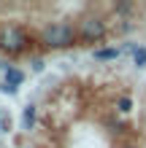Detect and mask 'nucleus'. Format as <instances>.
I'll return each instance as SVG.
<instances>
[{
    "label": "nucleus",
    "instance_id": "obj_10",
    "mask_svg": "<svg viewBox=\"0 0 146 148\" xmlns=\"http://www.w3.org/2000/svg\"><path fill=\"white\" fill-rule=\"evenodd\" d=\"M33 70H35V73L44 70V59H33Z\"/></svg>",
    "mask_w": 146,
    "mask_h": 148
},
{
    "label": "nucleus",
    "instance_id": "obj_7",
    "mask_svg": "<svg viewBox=\"0 0 146 148\" xmlns=\"http://www.w3.org/2000/svg\"><path fill=\"white\" fill-rule=\"evenodd\" d=\"M133 62H135V67H146V49H143V46H138V49H135Z\"/></svg>",
    "mask_w": 146,
    "mask_h": 148
},
{
    "label": "nucleus",
    "instance_id": "obj_4",
    "mask_svg": "<svg viewBox=\"0 0 146 148\" xmlns=\"http://www.w3.org/2000/svg\"><path fill=\"white\" fill-rule=\"evenodd\" d=\"M3 73H6V78H3V81H6V84H11L14 89H19V86L24 84V73L19 70V67H11V65H8Z\"/></svg>",
    "mask_w": 146,
    "mask_h": 148
},
{
    "label": "nucleus",
    "instance_id": "obj_2",
    "mask_svg": "<svg viewBox=\"0 0 146 148\" xmlns=\"http://www.w3.org/2000/svg\"><path fill=\"white\" fill-rule=\"evenodd\" d=\"M33 46V40L27 38V32L16 24H6L0 27V49L8 51V54H24Z\"/></svg>",
    "mask_w": 146,
    "mask_h": 148
},
{
    "label": "nucleus",
    "instance_id": "obj_11",
    "mask_svg": "<svg viewBox=\"0 0 146 148\" xmlns=\"http://www.w3.org/2000/svg\"><path fill=\"white\" fill-rule=\"evenodd\" d=\"M8 127H11V121H8V116H3V119H0V129L8 132Z\"/></svg>",
    "mask_w": 146,
    "mask_h": 148
},
{
    "label": "nucleus",
    "instance_id": "obj_5",
    "mask_svg": "<svg viewBox=\"0 0 146 148\" xmlns=\"http://www.w3.org/2000/svg\"><path fill=\"white\" fill-rule=\"evenodd\" d=\"M22 124H24V129H33V127H35V105H27V108H24Z\"/></svg>",
    "mask_w": 146,
    "mask_h": 148
},
{
    "label": "nucleus",
    "instance_id": "obj_9",
    "mask_svg": "<svg viewBox=\"0 0 146 148\" xmlns=\"http://www.w3.org/2000/svg\"><path fill=\"white\" fill-rule=\"evenodd\" d=\"M0 92H3V94H16L19 89H14L11 84H6V81H0Z\"/></svg>",
    "mask_w": 146,
    "mask_h": 148
},
{
    "label": "nucleus",
    "instance_id": "obj_12",
    "mask_svg": "<svg viewBox=\"0 0 146 148\" xmlns=\"http://www.w3.org/2000/svg\"><path fill=\"white\" fill-rule=\"evenodd\" d=\"M125 148H135V145H125Z\"/></svg>",
    "mask_w": 146,
    "mask_h": 148
},
{
    "label": "nucleus",
    "instance_id": "obj_13",
    "mask_svg": "<svg viewBox=\"0 0 146 148\" xmlns=\"http://www.w3.org/2000/svg\"><path fill=\"white\" fill-rule=\"evenodd\" d=\"M0 119H3V113H0Z\"/></svg>",
    "mask_w": 146,
    "mask_h": 148
},
{
    "label": "nucleus",
    "instance_id": "obj_6",
    "mask_svg": "<svg viewBox=\"0 0 146 148\" xmlns=\"http://www.w3.org/2000/svg\"><path fill=\"white\" fill-rule=\"evenodd\" d=\"M119 57V49H98L95 51V59L98 62H106V59H116Z\"/></svg>",
    "mask_w": 146,
    "mask_h": 148
},
{
    "label": "nucleus",
    "instance_id": "obj_1",
    "mask_svg": "<svg viewBox=\"0 0 146 148\" xmlns=\"http://www.w3.org/2000/svg\"><path fill=\"white\" fill-rule=\"evenodd\" d=\"M41 40H44V46H49V49H68V46H73V43L79 40V32L68 22H51V24H46V27L41 30Z\"/></svg>",
    "mask_w": 146,
    "mask_h": 148
},
{
    "label": "nucleus",
    "instance_id": "obj_8",
    "mask_svg": "<svg viewBox=\"0 0 146 148\" xmlns=\"http://www.w3.org/2000/svg\"><path fill=\"white\" fill-rule=\"evenodd\" d=\"M130 108H133V100L130 97H122V100H119V110H122V113H130Z\"/></svg>",
    "mask_w": 146,
    "mask_h": 148
},
{
    "label": "nucleus",
    "instance_id": "obj_3",
    "mask_svg": "<svg viewBox=\"0 0 146 148\" xmlns=\"http://www.w3.org/2000/svg\"><path fill=\"white\" fill-rule=\"evenodd\" d=\"M106 32H108V22L103 19V16H84V19L79 22V40H89V43H95V40H103L106 38Z\"/></svg>",
    "mask_w": 146,
    "mask_h": 148
}]
</instances>
